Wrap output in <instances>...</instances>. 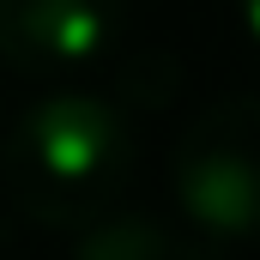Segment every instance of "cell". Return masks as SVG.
<instances>
[{
	"label": "cell",
	"instance_id": "7a4b0ae2",
	"mask_svg": "<svg viewBox=\"0 0 260 260\" xmlns=\"http://www.w3.org/2000/svg\"><path fill=\"white\" fill-rule=\"evenodd\" d=\"M170 194L182 224L230 248L260 236V97H224L176 133Z\"/></svg>",
	"mask_w": 260,
	"mask_h": 260
},
{
	"label": "cell",
	"instance_id": "6da1fadb",
	"mask_svg": "<svg viewBox=\"0 0 260 260\" xmlns=\"http://www.w3.org/2000/svg\"><path fill=\"white\" fill-rule=\"evenodd\" d=\"M133 133L127 115L109 97L55 91L37 109H24L6 133V188L18 212L43 230H85L127 188Z\"/></svg>",
	"mask_w": 260,
	"mask_h": 260
},
{
	"label": "cell",
	"instance_id": "3957f363",
	"mask_svg": "<svg viewBox=\"0 0 260 260\" xmlns=\"http://www.w3.org/2000/svg\"><path fill=\"white\" fill-rule=\"evenodd\" d=\"M127 0H0V61L30 79L97 67L121 43Z\"/></svg>",
	"mask_w": 260,
	"mask_h": 260
},
{
	"label": "cell",
	"instance_id": "5b68a950",
	"mask_svg": "<svg viewBox=\"0 0 260 260\" xmlns=\"http://www.w3.org/2000/svg\"><path fill=\"white\" fill-rule=\"evenodd\" d=\"M236 18H242V30H248V43L260 49V0H236Z\"/></svg>",
	"mask_w": 260,
	"mask_h": 260
},
{
	"label": "cell",
	"instance_id": "277c9868",
	"mask_svg": "<svg viewBox=\"0 0 260 260\" xmlns=\"http://www.w3.org/2000/svg\"><path fill=\"white\" fill-rule=\"evenodd\" d=\"M67 260H224V248L157 212H103L97 224L73 230Z\"/></svg>",
	"mask_w": 260,
	"mask_h": 260
}]
</instances>
